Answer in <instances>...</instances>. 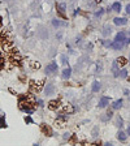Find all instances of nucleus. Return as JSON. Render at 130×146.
Returning a JSON list of instances; mask_svg holds the SVG:
<instances>
[{
    "label": "nucleus",
    "mask_w": 130,
    "mask_h": 146,
    "mask_svg": "<svg viewBox=\"0 0 130 146\" xmlns=\"http://www.w3.org/2000/svg\"><path fill=\"white\" fill-rule=\"evenodd\" d=\"M129 35H130V30H129Z\"/></svg>",
    "instance_id": "obj_46"
},
{
    "label": "nucleus",
    "mask_w": 130,
    "mask_h": 146,
    "mask_svg": "<svg viewBox=\"0 0 130 146\" xmlns=\"http://www.w3.org/2000/svg\"><path fill=\"white\" fill-rule=\"evenodd\" d=\"M96 146H102V142H100V141L99 142H96Z\"/></svg>",
    "instance_id": "obj_42"
},
{
    "label": "nucleus",
    "mask_w": 130,
    "mask_h": 146,
    "mask_svg": "<svg viewBox=\"0 0 130 146\" xmlns=\"http://www.w3.org/2000/svg\"><path fill=\"white\" fill-rule=\"evenodd\" d=\"M103 44L106 46V47H111V46H112V42H111V40H106Z\"/></svg>",
    "instance_id": "obj_30"
},
{
    "label": "nucleus",
    "mask_w": 130,
    "mask_h": 146,
    "mask_svg": "<svg viewBox=\"0 0 130 146\" xmlns=\"http://www.w3.org/2000/svg\"><path fill=\"white\" fill-rule=\"evenodd\" d=\"M25 121L26 123H33V120H31L30 116H26V117H25Z\"/></svg>",
    "instance_id": "obj_33"
},
{
    "label": "nucleus",
    "mask_w": 130,
    "mask_h": 146,
    "mask_svg": "<svg viewBox=\"0 0 130 146\" xmlns=\"http://www.w3.org/2000/svg\"><path fill=\"white\" fill-rule=\"evenodd\" d=\"M121 107H122V99H117L113 102V104H112L113 110H118V108H121Z\"/></svg>",
    "instance_id": "obj_22"
},
{
    "label": "nucleus",
    "mask_w": 130,
    "mask_h": 146,
    "mask_svg": "<svg viewBox=\"0 0 130 146\" xmlns=\"http://www.w3.org/2000/svg\"><path fill=\"white\" fill-rule=\"evenodd\" d=\"M65 125H67V116L59 115V117L55 120V127L57 129H61V128H65Z\"/></svg>",
    "instance_id": "obj_8"
},
{
    "label": "nucleus",
    "mask_w": 130,
    "mask_h": 146,
    "mask_svg": "<svg viewBox=\"0 0 130 146\" xmlns=\"http://www.w3.org/2000/svg\"><path fill=\"white\" fill-rule=\"evenodd\" d=\"M52 24H53L55 27H59V26H65V25H67V22H60L59 20H53V21H52Z\"/></svg>",
    "instance_id": "obj_26"
},
{
    "label": "nucleus",
    "mask_w": 130,
    "mask_h": 146,
    "mask_svg": "<svg viewBox=\"0 0 130 146\" xmlns=\"http://www.w3.org/2000/svg\"><path fill=\"white\" fill-rule=\"evenodd\" d=\"M103 13H104V9H103V8H99V11L95 13V16H96V17H99V16H102Z\"/></svg>",
    "instance_id": "obj_29"
},
{
    "label": "nucleus",
    "mask_w": 130,
    "mask_h": 146,
    "mask_svg": "<svg viewBox=\"0 0 130 146\" xmlns=\"http://www.w3.org/2000/svg\"><path fill=\"white\" fill-rule=\"evenodd\" d=\"M129 61H130V56H129Z\"/></svg>",
    "instance_id": "obj_47"
},
{
    "label": "nucleus",
    "mask_w": 130,
    "mask_h": 146,
    "mask_svg": "<svg viewBox=\"0 0 130 146\" xmlns=\"http://www.w3.org/2000/svg\"><path fill=\"white\" fill-rule=\"evenodd\" d=\"M117 138H118V141H121V142H125V141H126V138H127V136H126V133H125V132L120 131V132L117 133Z\"/></svg>",
    "instance_id": "obj_19"
},
{
    "label": "nucleus",
    "mask_w": 130,
    "mask_h": 146,
    "mask_svg": "<svg viewBox=\"0 0 130 146\" xmlns=\"http://www.w3.org/2000/svg\"><path fill=\"white\" fill-rule=\"evenodd\" d=\"M70 143H72V145H74V143H76V136L72 137V140H70Z\"/></svg>",
    "instance_id": "obj_34"
},
{
    "label": "nucleus",
    "mask_w": 130,
    "mask_h": 146,
    "mask_svg": "<svg viewBox=\"0 0 130 146\" xmlns=\"http://www.w3.org/2000/svg\"><path fill=\"white\" fill-rule=\"evenodd\" d=\"M70 74H72V69L68 67V68H65V69L63 70V74H61V76H63L64 80H68L70 77Z\"/></svg>",
    "instance_id": "obj_17"
},
{
    "label": "nucleus",
    "mask_w": 130,
    "mask_h": 146,
    "mask_svg": "<svg viewBox=\"0 0 130 146\" xmlns=\"http://www.w3.org/2000/svg\"><path fill=\"white\" fill-rule=\"evenodd\" d=\"M1 26H3V18H1V16H0V29H1Z\"/></svg>",
    "instance_id": "obj_39"
},
{
    "label": "nucleus",
    "mask_w": 130,
    "mask_h": 146,
    "mask_svg": "<svg viewBox=\"0 0 130 146\" xmlns=\"http://www.w3.org/2000/svg\"><path fill=\"white\" fill-rule=\"evenodd\" d=\"M36 98L35 94L31 93H26V94H21L18 97V108L21 110L22 112L30 115L36 110Z\"/></svg>",
    "instance_id": "obj_1"
},
{
    "label": "nucleus",
    "mask_w": 130,
    "mask_h": 146,
    "mask_svg": "<svg viewBox=\"0 0 130 146\" xmlns=\"http://www.w3.org/2000/svg\"><path fill=\"white\" fill-rule=\"evenodd\" d=\"M55 93V85L53 84H47V88H46V94L47 95H52Z\"/></svg>",
    "instance_id": "obj_13"
},
{
    "label": "nucleus",
    "mask_w": 130,
    "mask_h": 146,
    "mask_svg": "<svg viewBox=\"0 0 130 146\" xmlns=\"http://www.w3.org/2000/svg\"><path fill=\"white\" fill-rule=\"evenodd\" d=\"M61 106V99L60 98H57V99H52L48 102V104H47V107H48V110H51V111H57L59 108H60Z\"/></svg>",
    "instance_id": "obj_7"
},
{
    "label": "nucleus",
    "mask_w": 130,
    "mask_h": 146,
    "mask_svg": "<svg viewBox=\"0 0 130 146\" xmlns=\"http://www.w3.org/2000/svg\"><path fill=\"white\" fill-rule=\"evenodd\" d=\"M124 93H125V94H126V95H129V93H130V91L127 90V89H125V90H124Z\"/></svg>",
    "instance_id": "obj_41"
},
{
    "label": "nucleus",
    "mask_w": 130,
    "mask_h": 146,
    "mask_svg": "<svg viewBox=\"0 0 130 146\" xmlns=\"http://www.w3.org/2000/svg\"><path fill=\"white\" fill-rule=\"evenodd\" d=\"M57 111L60 112V115H69V113L74 112V107L70 103H61L60 108H59Z\"/></svg>",
    "instance_id": "obj_6"
},
{
    "label": "nucleus",
    "mask_w": 130,
    "mask_h": 146,
    "mask_svg": "<svg viewBox=\"0 0 130 146\" xmlns=\"http://www.w3.org/2000/svg\"><path fill=\"white\" fill-rule=\"evenodd\" d=\"M5 60H7V59H5V56H4V55L3 54H1V52H0V72H1V70H3L4 69V68H5Z\"/></svg>",
    "instance_id": "obj_18"
},
{
    "label": "nucleus",
    "mask_w": 130,
    "mask_h": 146,
    "mask_svg": "<svg viewBox=\"0 0 130 146\" xmlns=\"http://www.w3.org/2000/svg\"><path fill=\"white\" fill-rule=\"evenodd\" d=\"M115 123H116V127H118V128L124 127V120H122V117H120V116H116Z\"/></svg>",
    "instance_id": "obj_24"
},
{
    "label": "nucleus",
    "mask_w": 130,
    "mask_h": 146,
    "mask_svg": "<svg viewBox=\"0 0 130 146\" xmlns=\"http://www.w3.org/2000/svg\"><path fill=\"white\" fill-rule=\"evenodd\" d=\"M18 78H20V81H21V82H26V77H25L24 74H21V76L18 77Z\"/></svg>",
    "instance_id": "obj_31"
},
{
    "label": "nucleus",
    "mask_w": 130,
    "mask_h": 146,
    "mask_svg": "<svg viewBox=\"0 0 130 146\" xmlns=\"http://www.w3.org/2000/svg\"><path fill=\"white\" fill-rule=\"evenodd\" d=\"M124 43H120V42H115V40H113L112 42V46H111V47H112V48H115V50H122L124 48Z\"/></svg>",
    "instance_id": "obj_20"
},
{
    "label": "nucleus",
    "mask_w": 130,
    "mask_h": 146,
    "mask_svg": "<svg viewBox=\"0 0 130 146\" xmlns=\"http://www.w3.org/2000/svg\"><path fill=\"white\" fill-rule=\"evenodd\" d=\"M29 67H30L31 69H34V70H38L40 68V63L39 61H35V60H31L30 63H29Z\"/></svg>",
    "instance_id": "obj_14"
},
{
    "label": "nucleus",
    "mask_w": 130,
    "mask_h": 146,
    "mask_svg": "<svg viewBox=\"0 0 130 146\" xmlns=\"http://www.w3.org/2000/svg\"><path fill=\"white\" fill-rule=\"evenodd\" d=\"M64 138H65V140H69V138H70V134L69 133H65V134H64Z\"/></svg>",
    "instance_id": "obj_36"
},
{
    "label": "nucleus",
    "mask_w": 130,
    "mask_h": 146,
    "mask_svg": "<svg viewBox=\"0 0 130 146\" xmlns=\"http://www.w3.org/2000/svg\"><path fill=\"white\" fill-rule=\"evenodd\" d=\"M65 9H67V4L65 3H57L56 4V13L61 20H68V16L65 13Z\"/></svg>",
    "instance_id": "obj_5"
},
{
    "label": "nucleus",
    "mask_w": 130,
    "mask_h": 146,
    "mask_svg": "<svg viewBox=\"0 0 130 146\" xmlns=\"http://www.w3.org/2000/svg\"><path fill=\"white\" fill-rule=\"evenodd\" d=\"M9 91H11V93H12V94H13V95H16V94H17V93H16V91H15V90H13V89H9Z\"/></svg>",
    "instance_id": "obj_40"
},
{
    "label": "nucleus",
    "mask_w": 130,
    "mask_h": 146,
    "mask_svg": "<svg viewBox=\"0 0 130 146\" xmlns=\"http://www.w3.org/2000/svg\"><path fill=\"white\" fill-rule=\"evenodd\" d=\"M111 9H112L113 12H120V11H121V3H118V1L113 3L112 7H111Z\"/></svg>",
    "instance_id": "obj_21"
},
{
    "label": "nucleus",
    "mask_w": 130,
    "mask_h": 146,
    "mask_svg": "<svg viewBox=\"0 0 130 146\" xmlns=\"http://www.w3.org/2000/svg\"><path fill=\"white\" fill-rule=\"evenodd\" d=\"M99 90H100V82L94 81V84H92V91H94V93H98Z\"/></svg>",
    "instance_id": "obj_25"
},
{
    "label": "nucleus",
    "mask_w": 130,
    "mask_h": 146,
    "mask_svg": "<svg viewBox=\"0 0 130 146\" xmlns=\"http://www.w3.org/2000/svg\"><path fill=\"white\" fill-rule=\"evenodd\" d=\"M40 131H42V133L44 134V136H47V137H51L52 136L51 127H49V125H47L46 123H42V124H40Z\"/></svg>",
    "instance_id": "obj_10"
},
{
    "label": "nucleus",
    "mask_w": 130,
    "mask_h": 146,
    "mask_svg": "<svg viewBox=\"0 0 130 146\" xmlns=\"http://www.w3.org/2000/svg\"><path fill=\"white\" fill-rule=\"evenodd\" d=\"M57 64L56 63H49L47 67H46V73H47V76H52L55 73L57 72Z\"/></svg>",
    "instance_id": "obj_9"
},
{
    "label": "nucleus",
    "mask_w": 130,
    "mask_h": 146,
    "mask_svg": "<svg viewBox=\"0 0 130 146\" xmlns=\"http://www.w3.org/2000/svg\"><path fill=\"white\" fill-rule=\"evenodd\" d=\"M109 103V98H107V97H103L102 99L99 100V107L100 108H104V107H107V104Z\"/></svg>",
    "instance_id": "obj_16"
},
{
    "label": "nucleus",
    "mask_w": 130,
    "mask_h": 146,
    "mask_svg": "<svg viewBox=\"0 0 130 146\" xmlns=\"http://www.w3.org/2000/svg\"><path fill=\"white\" fill-rule=\"evenodd\" d=\"M118 77H121V78H126V77H127V70L126 69L120 70V73H118Z\"/></svg>",
    "instance_id": "obj_27"
},
{
    "label": "nucleus",
    "mask_w": 130,
    "mask_h": 146,
    "mask_svg": "<svg viewBox=\"0 0 130 146\" xmlns=\"http://www.w3.org/2000/svg\"><path fill=\"white\" fill-rule=\"evenodd\" d=\"M34 146H39V145H36V143H35V145H34Z\"/></svg>",
    "instance_id": "obj_45"
},
{
    "label": "nucleus",
    "mask_w": 130,
    "mask_h": 146,
    "mask_svg": "<svg viewBox=\"0 0 130 146\" xmlns=\"http://www.w3.org/2000/svg\"><path fill=\"white\" fill-rule=\"evenodd\" d=\"M60 59H61V64H64V65H68V58L65 56V55H61Z\"/></svg>",
    "instance_id": "obj_28"
},
{
    "label": "nucleus",
    "mask_w": 130,
    "mask_h": 146,
    "mask_svg": "<svg viewBox=\"0 0 130 146\" xmlns=\"http://www.w3.org/2000/svg\"><path fill=\"white\" fill-rule=\"evenodd\" d=\"M96 134H98V127H95L94 131H92V137H96Z\"/></svg>",
    "instance_id": "obj_32"
},
{
    "label": "nucleus",
    "mask_w": 130,
    "mask_h": 146,
    "mask_svg": "<svg viewBox=\"0 0 130 146\" xmlns=\"http://www.w3.org/2000/svg\"><path fill=\"white\" fill-rule=\"evenodd\" d=\"M112 31H113L112 26H109V25H106V26H104V30H103V35H104V36H109L111 34H112Z\"/></svg>",
    "instance_id": "obj_15"
},
{
    "label": "nucleus",
    "mask_w": 130,
    "mask_h": 146,
    "mask_svg": "<svg viewBox=\"0 0 130 146\" xmlns=\"http://www.w3.org/2000/svg\"><path fill=\"white\" fill-rule=\"evenodd\" d=\"M127 134H129V136H130V127L127 128Z\"/></svg>",
    "instance_id": "obj_43"
},
{
    "label": "nucleus",
    "mask_w": 130,
    "mask_h": 146,
    "mask_svg": "<svg viewBox=\"0 0 130 146\" xmlns=\"http://www.w3.org/2000/svg\"><path fill=\"white\" fill-rule=\"evenodd\" d=\"M113 113H112V110H108L106 112V116H102V120L103 121H107V120H109V119H112Z\"/></svg>",
    "instance_id": "obj_23"
},
{
    "label": "nucleus",
    "mask_w": 130,
    "mask_h": 146,
    "mask_svg": "<svg viewBox=\"0 0 130 146\" xmlns=\"http://www.w3.org/2000/svg\"><path fill=\"white\" fill-rule=\"evenodd\" d=\"M113 22H115V25H117V26H124V25L127 24V20L126 18H122V17H116L115 20H113Z\"/></svg>",
    "instance_id": "obj_12"
},
{
    "label": "nucleus",
    "mask_w": 130,
    "mask_h": 146,
    "mask_svg": "<svg viewBox=\"0 0 130 146\" xmlns=\"http://www.w3.org/2000/svg\"><path fill=\"white\" fill-rule=\"evenodd\" d=\"M104 146H115V145H113L112 142H106L104 143Z\"/></svg>",
    "instance_id": "obj_37"
},
{
    "label": "nucleus",
    "mask_w": 130,
    "mask_h": 146,
    "mask_svg": "<svg viewBox=\"0 0 130 146\" xmlns=\"http://www.w3.org/2000/svg\"><path fill=\"white\" fill-rule=\"evenodd\" d=\"M5 59H7V61L11 64V68L12 67L21 68L22 65H24V58H22V55L20 54V51H18L16 47L13 50H11L9 52H7Z\"/></svg>",
    "instance_id": "obj_3"
},
{
    "label": "nucleus",
    "mask_w": 130,
    "mask_h": 146,
    "mask_svg": "<svg viewBox=\"0 0 130 146\" xmlns=\"http://www.w3.org/2000/svg\"><path fill=\"white\" fill-rule=\"evenodd\" d=\"M0 47L3 48V51L5 54L16 47L15 42H13V36L8 29H3L0 31Z\"/></svg>",
    "instance_id": "obj_2"
},
{
    "label": "nucleus",
    "mask_w": 130,
    "mask_h": 146,
    "mask_svg": "<svg viewBox=\"0 0 130 146\" xmlns=\"http://www.w3.org/2000/svg\"><path fill=\"white\" fill-rule=\"evenodd\" d=\"M82 146H91V143H88V142H82Z\"/></svg>",
    "instance_id": "obj_38"
},
{
    "label": "nucleus",
    "mask_w": 130,
    "mask_h": 146,
    "mask_svg": "<svg viewBox=\"0 0 130 146\" xmlns=\"http://www.w3.org/2000/svg\"><path fill=\"white\" fill-rule=\"evenodd\" d=\"M44 80L40 78V80H30L29 81V93L31 94H39L40 91L43 90L44 88Z\"/></svg>",
    "instance_id": "obj_4"
},
{
    "label": "nucleus",
    "mask_w": 130,
    "mask_h": 146,
    "mask_svg": "<svg viewBox=\"0 0 130 146\" xmlns=\"http://www.w3.org/2000/svg\"><path fill=\"white\" fill-rule=\"evenodd\" d=\"M126 63H127V60H126V58H124V56H120V58H117L115 60V64L117 68H124L125 65H126Z\"/></svg>",
    "instance_id": "obj_11"
},
{
    "label": "nucleus",
    "mask_w": 130,
    "mask_h": 146,
    "mask_svg": "<svg viewBox=\"0 0 130 146\" xmlns=\"http://www.w3.org/2000/svg\"><path fill=\"white\" fill-rule=\"evenodd\" d=\"M129 81H130V77H129Z\"/></svg>",
    "instance_id": "obj_48"
},
{
    "label": "nucleus",
    "mask_w": 130,
    "mask_h": 146,
    "mask_svg": "<svg viewBox=\"0 0 130 146\" xmlns=\"http://www.w3.org/2000/svg\"><path fill=\"white\" fill-rule=\"evenodd\" d=\"M125 9H126V13H127V15H130V4H127Z\"/></svg>",
    "instance_id": "obj_35"
},
{
    "label": "nucleus",
    "mask_w": 130,
    "mask_h": 146,
    "mask_svg": "<svg viewBox=\"0 0 130 146\" xmlns=\"http://www.w3.org/2000/svg\"><path fill=\"white\" fill-rule=\"evenodd\" d=\"M95 1H96V3H100V1H102V0H95Z\"/></svg>",
    "instance_id": "obj_44"
}]
</instances>
